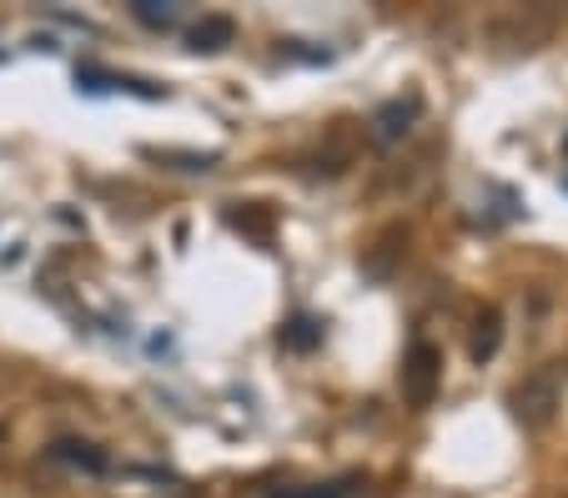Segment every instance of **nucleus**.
I'll list each match as a JSON object with an SVG mask.
<instances>
[{
	"label": "nucleus",
	"instance_id": "nucleus-1",
	"mask_svg": "<svg viewBox=\"0 0 568 498\" xmlns=\"http://www.w3.org/2000/svg\"><path fill=\"white\" fill-rule=\"evenodd\" d=\"M558 26H564L558 6H504V11H494L483 21V35L498 51H538Z\"/></svg>",
	"mask_w": 568,
	"mask_h": 498
},
{
	"label": "nucleus",
	"instance_id": "nucleus-2",
	"mask_svg": "<svg viewBox=\"0 0 568 498\" xmlns=\"http://www.w3.org/2000/svg\"><path fill=\"white\" fill-rule=\"evenodd\" d=\"M508 403H514V418L524 423L528 434H544L548 423L558 418V408H564V373H558V363L524 373Z\"/></svg>",
	"mask_w": 568,
	"mask_h": 498
},
{
	"label": "nucleus",
	"instance_id": "nucleus-3",
	"mask_svg": "<svg viewBox=\"0 0 568 498\" xmlns=\"http://www.w3.org/2000/svg\"><path fill=\"white\" fill-rule=\"evenodd\" d=\"M397 388L408 398V408H433L443 388V353L433 343H413L408 358H403V373H397Z\"/></svg>",
	"mask_w": 568,
	"mask_h": 498
},
{
	"label": "nucleus",
	"instance_id": "nucleus-4",
	"mask_svg": "<svg viewBox=\"0 0 568 498\" xmlns=\"http://www.w3.org/2000/svg\"><path fill=\"white\" fill-rule=\"evenodd\" d=\"M403 257H408V227L393 222V227H383L373 237V247H363V272H373V277H393Z\"/></svg>",
	"mask_w": 568,
	"mask_h": 498
},
{
	"label": "nucleus",
	"instance_id": "nucleus-5",
	"mask_svg": "<svg viewBox=\"0 0 568 498\" xmlns=\"http://www.w3.org/2000/svg\"><path fill=\"white\" fill-rule=\"evenodd\" d=\"M418 111H423V101L418 96H397V101H387L383 111H377L367 126H373V141H383V146H393V141H403L413 131V121H418Z\"/></svg>",
	"mask_w": 568,
	"mask_h": 498
},
{
	"label": "nucleus",
	"instance_id": "nucleus-6",
	"mask_svg": "<svg viewBox=\"0 0 568 498\" xmlns=\"http://www.w3.org/2000/svg\"><path fill=\"white\" fill-rule=\"evenodd\" d=\"M498 343H504V313H498L494 303H483L478 313H473V333H468V358L473 363H488L498 353Z\"/></svg>",
	"mask_w": 568,
	"mask_h": 498
},
{
	"label": "nucleus",
	"instance_id": "nucleus-7",
	"mask_svg": "<svg viewBox=\"0 0 568 498\" xmlns=\"http://www.w3.org/2000/svg\"><path fill=\"white\" fill-rule=\"evenodd\" d=\"M236 41V21L232 16H202L192 26V51H222V45Z\"/></svg>",
	"mask_w": 568,
	"mask_h": 498
},
{
	"label": "nucleus",
	"instance_id": "nucleus-8",
	"mask_svg": "<svg viewBox=\"0 0 568 498\" xmlns=\"http://www.w3.org/2000/svg\"><path fill=\"white\" fill-rule=\"evenodd\" d=\"M131 16H136L141 26H156V31L176 26V6H156V0H136V6H131Z\"/></svg>",
	"mask_w": 568,
	"mask_h": 498
},
{
	"label": "nucleus",
	"instance_id": "nucleus-9",
	"mask_svg": "<svg viewBox=\"0 0 568 498\" xmlns=\"http://www.w3.org/2000/svg\"><path fill=\"white\" fill-rule=\"evenodd\" d=\"M51 454H55V458H65V464H87L91 474H101V468H106V458L91 454V444H71V438H65V444H55Z\"/></svg>",
	"mask_w": 568,
	"mask_h": 498
},
{
	"label": "nucleus",
	"instance_id": "nucleus-10",
	"mask_svg": "<svg viewBox=\"0 0 568 498\" xmlns=\"http://www.w3.org/2000/svg\"><path fill=\"white\" fill-rule=\"evenodd\" d=\"M353 488L347 484H312V488H292V494H277V498H347Z\"/></svg>",
	"mask_w": 568,
	"mask_h": 498
}]
</instances>
